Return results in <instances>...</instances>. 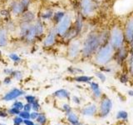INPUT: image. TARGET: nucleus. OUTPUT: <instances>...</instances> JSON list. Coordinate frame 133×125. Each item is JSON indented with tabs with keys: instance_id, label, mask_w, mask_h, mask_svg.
I'll return each mask as SVG.
<instances>
[{
	"instance_id": "obj_41",
	"label": "nucleus",
	"mask_w": 133,
	"mask_h": 125,
	"mask_svg": "<svg viewBox=\"0 0 133 125\" xmlns=\"http://www.w3.org/2000/svg\"><path fill=\"white\" fill-rule=\"evenodd\" d=\"M93 94H94V96H95L96 98H100L102 96V91H101V89H98L97 90L93 91Z\"/></svg>"
},
{
	"instance_id": "obj_23",
	"label": "nucleus",
	"mask_w": 133,
	"mask_h": 125,
	"mask_svg": "<svg viewBox=\"0 0 133 125\" xmlns=\"http://www.w3.org/2000/svg\"><path fill=\"white\" fill-rule=\"evenodd\" d=\"M4 26H5V28L8 29V32H14L17 29V27H18L16 25L14 21H12L11 18L5 21V25H4Z\"/></svg>"
},
{
	"instance_id": "obj_19",
	"label": "nucleus",
	"mask_w": 133,
	"mask_h": 125,
	"mask_svg": "<svg viewBox=\"0 0 133 125\" xmlns=\"http://www.w3.org/2000/svg\"><path fill=\"white\" fill-rule=\"evenodd\" d=\"M66 12L64 10H57L55 11L53 14V17L52 18V22L53 23L54 26H56L58 23H59L63 19V18L66 16Z\"/></svg>"
},
{
	"instance_id": "obj_44",
	"label": "nucleus",
	"mask_w": 133,
	"mask_h": 125,
	"mask_svg": "<svg viewBox=\"0 0 133 125\" xmlns=\"http://www.w3.org/2000/svg\"><path fill=\"white\" fill-rule=\"evenodd\" d=\"M38 114H37V112H33L32 113V114H30V118H32V119H37V117H38Z\"/></svg>"
},
{
	"instance_id": "obj_34",
	"label": "nucleus",
	"mask_w": 133,
	"mask_h": 125,
	"mask_svg": "<svg viewBox=\"0 0 133 125\" xmlns=\"http://www.w3.org/2000/svg\"><path fill=\"white\" fill-rule=\"evenodd\" d=\"M68 70L69 71V72L71 73H72V74H76V73H82V71L81 69H79V68H73V67H70V68H68Z\"/></svg>"
},
{
	"instance_id": "obj_39",
	"label": "nucleus",
	"mask_w": 133,
	"mask_h": 125,
	"mask_svg": "<svg viewBox=\"0 0 133 125\" xmlns=\"http://www.w3.org/2000/svg\"><path fill=\"white\" fill-rule=\"evenodd\" d=\"M129 80V78L127 77V74H122L121 75V77H120V81L122 82V83H127Z\"/></svg>"
},
{
	"instance_id": "obj_14",
	"label": "nucleus",
	"mask_w": 133,
	"mask_h": 125,
	"mask_svg": "<svg viewBox=\"0 0 133 125\" xmlns=\"http://www.w3.org/2000/svg\"><path fill=\"white\" fill-rule=\"evenodd\" d=\"M8 33L9 32L5 26H0V48H5L8 44Z\"/></svg>"
},
{
	"instance_id": "obj_42",
	"label": "nucleus",
	"mask_w": 133,
	"mask_h": 125,
	"mask_svg": "<svg viewBox=\"0 0 133 125\" xmlns=\"http://www.w3.org/2000/svg\"><path fill=\"white\" fill-rule=\"evenodd\" d=\"M19 113H20L19 109H18V108H16L14 107L9 110V114H19Z\"/></svg>"
},
{
	"instance_id": "obj_56",
	"label": "nucleus",
	"mask_w": 133,
	"mask_h": 125,
	"mask_svg": "<svg viewBox=\"0 0 133 125\" xmlns=\"http://www.w3.org/2000/svg\"><path fill=\"white\" fill-rule=\"evenodd\" d=\"M0 125H5V124H0Z\"/></svg>"
},
{
	"instance_id": "obj_16",
	"label": "nucleus",
	"mask_w": 133,
	"mask_h": 125,
	"mask_svg": "<svg viewBox=\"0 0 133 125\" xmlns=\"http://www.w3.org/2000/svg\"><path fill=\"white\" fill-rule=\"evenodd\" d=\"M73 26L75 28V29L77 30L78 35L81 34V33L82 32L83 28H84V21H83V17L82 16V14L79 12V14L75 18V22L73 23Z\"/></svg>"
},
{
	"instance_id": "obj_54",
	"label": "nucleus",
	"mask_w": 133,
	"mask_h": 125,
	"mask_svg": "<svg viewBox=\"0 0 133 125\" xmlns=\"http://www.w3.org/2000/svg\"><path fill=\"white\" fill-rule=\"evenodd\" d=\"M2 56V53H1V51H0V57Z\"/></svg>"
},
{
	"instance_id": "obj_12",
	"label": "nucleus",
	"mask_w": 133,
	"mask_h": 125,
	"mask_svg": "<svg viewBox=\"0 0 133 125\" xmlns=\"http://www.w3.org/2000/svg\"><path fill=\"white\" fill-rule=\"evenodd\" d=\"M9 11L14 16L19 17L25 12V9L19 0H12L9 4Z\"/></svg>"
},
{
	"instance_id": "obj_55",
	"label": "nucleus",
	"mask_w": 133,
	"mask_h": 125,
	"mask_svg": "<svg viewBox=\"0 0 133 125\" xmlns=\"http://www.w3.org/2000/svg\"><path fill=\"white\" fill-rule=\"evenodd\" d=\"M7 1H10V0H7ZM11 1H12V0H11Z\"/></svg>"
},
{
	"instance_id": "obj_45",
	"label": "nucleus",
	"mask_w": 133,
	"mask_h": 125,
	"mask_svg": "<svg viewBox=\"0 0 133 125\" xmlns=\"http://www.w3.org/2000/svg\"><path fill=\"white\" fill-rule=\"evenodd\" d=\"M23 108H24V110H25V111H28V112H29V111H30L31 108H32V105H31V103H27L26 105H24Z\"/></svg>"
},
{
	"instance_id": "obj_30",
	"label": "nucleus",
	"mask_w": 133,
	"mask_h": 125,
	"mask_svg": "<svg viewBox=\"0 0 133 125\" xmlns=\"http://www.w3.org/2000/svg\"><path fill=\"white\" fill-rule=\"evenodd\" d=\"M19 1H20L21 4L23 5V7L24 8L25 11H27V10H28L29 7L31 6L32 0H19Z\"/></svg>"
},
{
	"instance_id": "obj_7",
	"label": "nucleus",
	"mask_w": 133,
	"mask_h": 125,
	"mask_svg": "<svg viewBox=\"0 0 133 125\" xmlns=\"http://www.w3.org/2000/svg\"><path fill=\"white\" fill-rule=\"evenodd\" d=\"M123 33L126 43L130 45L133 39V15H131L124 23Z\"/></svg>"
},
{
	"instance_id": "obj_24",
	"label": "nucleus",
	"mask_w": 133,
	"mask_h": 125,
	"mask_svg": "<svg viewBox=\"0 0 133 125\" xmlns=\"http://www.w3.org/2000/svg\"><path fill=\"white\" fill-rule=\"evenodd\" d=\"M68 121L72 123V125H79V119H78V117L73 114V113L70 112L69 114H68Z\"/></svg>"
},
{
	"instance_id": "obj_38",
	"label": "nucleus",
	"mask_w": 133,
	"mask_h": 125,
	"mask_svg": "<svg viewBox=\"0 0 133 125\" xmlns=\"http://www.w3.org/2000/svg\"><path fill=\"white\" fill-rule=\"evenodd\" d=\"M26 100L28 101V103H33L36 101V98L34 96H32V95H27L26 96Z\"/></svg>"
},
{
	"instance_id": "obj_5",
	"label": "nucleus",
	"mask_w": 133,
	"mask_h": 125,
	"mask_svg": "<svg viewBox=\"0 0 133 125\" xmlns=\"http://www.w3.org/2000/svg\"><path fill=\"white\" fill-rule=\"evenodd\" d=\"M72 26V16L71 14H66L61 22L56 25V30L58 37L63 38L66 33Z\"/></svg>"
},
{
	"instance_id": "obj_43",
	"label": "nucleus",
	"mask_w": 133,
	"mask_h": 125,
	"mask_svg": "<svg viewBox=\"0 0 133 125\" xmlns=\"http://www.w3.org/2000/svg\"><path fill=\"white\" fill-rule=\"evenodd\" d=\"M39 104H38V102H37V100H36V101L34 102V103H32V108H33V109H34V111H37V110H38L39 109Z\"/></svg>"
},
{
	"instance_id": "obj_36",
	"label": "nucleus",
	"mask_w": 133,
	"mask_h": 125,
	"mask_svg": "<svg viewBox=\"0 0 133 125\" xmlns=\"http://www.w3.org/2000/svg\"><path fill=\"white\" fill-rule=\"evenodd\" d=\"M12 107H14L16 108H18V109H23L24 105L23 104V103H21L19 101H16L14 104H12Z\"/></svg>"
},
{
	"instance_id": "obj_10",
	"label": "nucleus",
	"mask_w": 133,
	"mask_h": 125,
	"mask_svg": "<svg viewBox=\"0 0 133 125\" xmlns=\"http://www.w3.org/2000/svg\"><path fill=\"white\" fill-rule=\"evenodd\" d=\"M112 108V101L107 97H104L100 103V115L102 118H106L108 114H110V112Z\"/></svg>"
},
{
	"instance_id": "obj_3",
	"label": "nucleus",
	"mask_w": 133,
	"mask_h": 125,
	"mask_svg": "<svg viewBox=\"0 0 133 125\" xmlns=\"http://www.w3.org/2000/svg\"><path fill=\"white\" fill-rule=\"evenodd\" d=\"M108 43L113 47L115 51L126 44L123 28L120 25L116 24L109 30V40H108Z\"/></svg>"
},
{
	"instance_id": "obj_6",
	"label": "nucleus",
	"mask_w": 133,
	"mask_h": 125,
	"mask_svg": "<svg viewBox=\"0 0 133 125\" xmlns=\"http://www.w3.org/2000/svg\"><path fill=\"white\" fill-rule=\"evenodd\" d=\"M82 53V41L76 39L71 41L68 47V57L71 60H75L81 55Z\"/></svg>"
},
{
	"instance_id": "obj_49",
	"label": "nucleus",
	"mask_w": 133,
	"mask_h": 125,
	"mask_svg": "<svg viewBox=\"0 0 133 125\" xmlns=\"http://www.w3.org/2000/svg\"><path fill=\"white\" fill-rule=\"evenodd\" d=\"M23 123L26 124V125H34V123H33L32 121L30 120H28V119H26V120H24L23 121Z\"/></svg>"
},
{
	"instance_id": "obj_17",
	"label": "nucleus",
	"mask_w": 133,
	"mask_h": 125,
	"mask_svg": "<svg viewBox=\"0 0 133 125\" xmlns=\"http://www.w3.org/2000/svg\"><path fill=\"white\" fill-rule=\"evenodd\" d=\"M54 11L52 8H45L40 12L39 14V18L43 21V22H47V21H52V18L53 17Z\"/></svg>"
},
{
	"instance_id": "obj_11",
	"label": "nucleus",
	"mask_w": 133,
	"mask_h": 125,
	"mask_svg": "<svg viewBox=\"0 0 133 125\" xmlns=\"http://www.w3.org/2000/svg\"><path fill=\"white\" fill-rule=\"evenodd\" d=\"M38 35H37V33L36 32V29H35V27L33 23L30 24V26H29L28 31L26 32L24 35V38L23 39V40L27 44H32L34 43L37 39H38Z\"/></svg>"
},
{
	"instance_id": "obj_32",
	"label": "nucleus",
	"mask_w": 133,
	"mask_h": 125,
	"mask_svg": "<svg viewBox=\"0 0 133 125\" xmlns=\"http://www.w3.org/2000/svg\"><path fill=\"white\" fill-rule=\"evenodd\" d=\"M96 77L99 78V80H101L102 82H105L106 81V75L104 74L102 72H97L95 73Z\"/></svg>"
},
{
	"instance_id": "obj_47",
	"label": "nucleus",
	"mask_w": 133,
	"mask_h": 125,
	"mask_svg": "<svg viewBox=\"0 0 133 125\" xmlns=\"http://www.w3.org/2000/svg\"><path fill=\"white\" fill-rule=\"evenodd\" d=\"M12 72H14V70H12V68H6V69H4V73H6L8 75H12Z\"/></svg>"
},
{
	"instance_id": "obj_4",
	"label": "nucleus",
	"mask_w": 133,
	"mask_h": 125,
	"mask_svg": "<svg viewBox=\"0 0 133 125\" xmlns=\"http://www.w3.org/2000/svg\"><path fill=\"white\" fill-rule=\"evenodd\" d=\"M79 10L83 18H90L97 12L99 4L97 0H79Z\"/></svg>"
},
{
	"instance_id": "obj_25",
	"label": "nucleus",
	"mask_w": 133,
	"mask_h": 125,
	"mask_svg": "<svg viewBox=\"0 0 133 125\" xmlns=\"http://www.w3.org/2000/svg\"><path fill=\"white\" fill-rule=\"evenodd\" d=\"M92 79V77L86 76V75H82V76H78L75 78V81L79 83H90Z\"/></svg>"
},
{
	"instance_id": "obj_2",
	"label": "nucleus",
	"mask_w": 133,
	"mask_h": 125,
	"mask_svg": "<svg viewBox=\"0 0 133 125\" xmlns=\"http://www.w3.org/2000/svg\"><path fill=\"white\" fill-rule=\"evenodd\" d=\"M114 54L115 49L109 43L103 44L93 55L95 64L102 67L106 66L114 58Z\"/></svg>"
},
{
	"instance_id": "obj_53",
	"label": "nucleus",
	"mask_w": 133,
	"mask_h": 125,
	"mask_svg": "<svg viewBox=\"0 0 133 125\" xmlns=\"http://www.w3.org/2000/svg\"><path fill=\"white\" fill-rule=\"evenodd\" d=\"M2 18H1V16H0V25H1V22H2Z\"/></svg>"
},
{
	"instance_id": "obj_22",
	"label": "nucleus",
	"mask_w": 133,
	"mask_h": 125,
	"mask_svg": "<svg viewBox=\"0 0 133 125\" xmlns=\"http://www.w3.org/2000/svg\"><path fill=\"white\" fill-rule=\"evenodd\" d=\"M53 95L59 98H68L70 93H69V92L66 91V89H59L56 91L55 93H53Z\"/></svg>"
},
{
	"instance_id": "obj_13",
	"label": "nucleus",
	"mask_w": 133,
	"mask_h": 125,
	"mask_svg": "<svg viewBox=\"0 0 133 125\" xmlns=\"http://www.w3.org/2000/svg\"><path fill=\"white\" fill-rule=\"evenodd\" d=\"M19 23H33L34 21L37 19L36 15L34 14V12H32V10H27L25 11L22 15H20L19 17Z\"/></svg>"
},
{
	"instance_id": "obj_27",
	"label": "nucleus",
	"mask_w": 133,
	"mask_h": 125,
	"mask_svg": "<svg viewBox=\"0 0 133 125\" xmlns=\"http://www.w3.org/2000/svg\"><path fill=\"white\" fill-rule=\"evenodd\" d=\"M8 58H9L14 63H15V64H19V63L22 61V58H21L16 53H9V54H8Z\"/></svg>"
},
{
	"instance_id": "obj_52",
	"label": "nucleus",
	"mask_w": 133,
	"mask_h": 125,
	"mask_svg": "<svg viewBox=\"0 0 133 125\" xmlns=\"http://www.w3.org/2000/svg\"><path fill=\"white\" fill-rule=\"evenodd\" d=\"M128 93H129V95H130V96H133V91H131V90L128 91Z\"/></svg>"
},
{
	"instance_id": "obj_40",
	"label": "nucleus",
	"mask_w": 133,
	"mask_h": 125,
	"mask_svg": "<svg viewBox=\"0 0 133 125\" xmlns=\"http://www.w3.org/2000/svg\"><path fill=\"white\" fill-rule=\"evenodd\" d=\"M23 122V120L22 118H21V117H18V118H15L14 119V125H20Z\"/></svg>"
},
{
	"instance_id": "obj_20",
	"label": "nucleus",
	"mask_w": 133,
	"mask_h": 125,
	"mask_svg": "<svg viewBox=\"0 0 133 125\" xmlns=\"http://www.w3.org/2000/svg\"><path fill=\"white\" fill-rule=\"evenodd\" d=\"M33 25H34L35 29H36V32L37 33L38 37H42L45 33V26H44V23H43V21H42L39 18H37L34 23H33Z\"/></svg>"
},
{
	"instance_id": "obj_31",
	"label": "nucleus",
	"mask_w": 133,
	"mask_h": 125,
	"mask_svg": "<svg viewBox=\"0 0 133 125\" xmlns=\"http://www.w3.org/2000/svg\"><path fill=\"white\" fill-rule=\"evenodd\" d=\"M12 76L14 77L16 80H21L23 78V73L18 70H15V71L14 70V72L12 73Z\"/></svg>"
},
{
	"instance_id": "obj_1",
	"label": "nucleus",
	"mask_w": 133,
	"mask_h": 125,
	"mask_svg": "<svg viewBox=\"0 0 133 125\" xmlns=\"http://www.w3.org/2000/svg\"><path fill=\"white\" fill-rule=\"evenodd\" d=\"M108 40H109L108 30L102 32L91 31L89 33H87L84 40L82 42L81 55L84 58L92 57L101 46L108 43Z\"/></svg>"
},
{
	"instance_id": "obj_15",
	"label": "nucleus",
	"mask_w": 133,
	"mask_h": 125,
	"mask_svg": "<svg viewBox=\"0 0 133 125\" xmlns=\"http://www.w3.org/2000/svg\"><path fill=\"white\" fill-rule=\"evenodd\" d=\"M23 94V92L22 90H20L18 89H14L5 94V96L3 97V100L4 101H11L12 99H15L17 98L20 97V96Z\"/></svg>"
},
{
	"instance_id": "obj_48",
	"label": "nucleus",
	"mask_w": 133,
	"mask_h": 125,
	"mask_svg": "<svg viewBox=\"0 0 133 125\" xmlns=\"http://www.w3.org/2000/svg\"><path fill=\"white\" fill-rule=\"evenodd\" d=\"M11 82H12V81H11V78H10V77H7V78L3 80V83H5V84H10Z\"/></svg>"
},
{
	"instance_id": "obj_18",
	"label": "nucleus",
	"mask_w": 133,
	"mask_h": 125,
	"mask_svg": "<svg viewBox=\"0 0 133 125\" xmlns=\"http://www.w3.org/2000/svg\"><path fill=\"white\" fill-rule=\"evenodd\" d=\"M78 36L79 35H78L77 30L75 29L74 26L72 25V26L69 28V30L66 33V34L64 35V37L62 38V39H63L66 42H68V43H70L71 41L76 39Z\"/></svg>"
},
{
	"instance_id": "obj_50",
	"label": "nucleus",
	"mask_w": 133,
	"mask_h": 125,
	"mask_svg": "<svg viewBox=\"0 0 133 125\" xmlns=\"http://www.w3.org/2000/svg\"><path fill=\"white\" fill-rule=\"evenodd\" d=\"M73 101L76 103H78V104L80 103V100H79V98H77V97H75V96L73 97Z\"/></svg>"
},
{
	"instance_id": "obj_35",
	"label": "nucleus",
	"mask_w": 133,
	"mask_h": 125,
	"mask_svg": "<svg viewBox=\"0 0 133 125\" xmlns=\"http://www.w3.org/2000/svg\"><path fill=\"white\" fill-rule=\"evenodd\" d=\"M37 122H38L39 123L43 124L46 122V117H45L44 114H40V115H38V117H37Z\"/></svg>"
},
{
	"instance_id": "obj_29",
	"label": "nucleus",
	"mask_w": 133,
	"mask_h": 125,
	"mask_svg": "<svg viewBox=\"0 0 133 125\" xmlns=\"http://www.w3.org/2000/svg\"><path fill=\"white\" fill-rule=\"evenodd\" d=\"M116 118L117 119H122V120H127L128 118V114L127 112L124 110H121L117 113L116 114Z\"/></svg>"
},
{
	"instance_id": "obj_51",
	"label": "nucleus",
	"mask_w": 133,
	"mask_h": 125,
	"mask_svg": "<svg viewBox=\"0 0 133 125\" xmlns=\"http://www.w3.org/2000/svg\"><path fill=\"white\" fill-rule=\"evenodd\" d=\"M7 116V114H5L4 112L1 111L0 110V117H3V118H5V117Z\"/></svg>"
},
{
	"instance_id": "obj_28",
	"label": "nucleus",
	"mask_w": 133,
	"mask_h": 125,
	"mask_svg": "<svg viewBox=\"0 0 133 125\" xmlns=\"http://www.w3.org/2000/svg\"><path fill=\"white\" fill-rule=\"evenodd\" d=\"M10 14L11 12L8 9H2L0 10V16H1L2 19H4L5 21L10 19Z\"/></svg>"
},
{
	"instance_id": "obj_8",
	"label": "nucleus",
	"mask_w": 133,
	"mask_h": 125,
	"mask_svg": "<svg viewBox=\"0 0 133 125\" xmlns=\"http://www.w3.org/2000/svg\"><path fill=\"white\" fill-rule=\"evenodd\" d=\"M57 33L56 30V27L53 25V27L49 29V31L46 34L44 39L43 41V46L45 48H51L57 42Z\"/></svg>"
},
{
	"instance_id": "obj_21",
	"label": "nucleus",
	"mask_w": 133,
	"mask_h": 125,
	"mask_svg": "<svg viewBox=\"0 0 133 125\" xmlns=\"http://www.w3.org/2000/svg\"><path fill=\"white\" fill-rule=\"evenodd\" d=\"M97 108L96 105H90L88 107H86L83 108L82 111V114L85 116H93L97 113Z\"/></svg>"
},
{
	"instance_id": "obj_46",
	"label": "nucleus",
	"mask_w": 133,
	"mask_h": 125,
	"mask_svg": "<svg viewBox=\"0 0 133 125\" xmlns=\"http://www.w3.org/2000/svg\"><path fill=\"white\" fill-rule=\"evenodd\" d=\"M63 109L66 112V114H69V113L71 112V108H70L69 105H68V104H64Z\"/></svg>"
},
{
	"instance_id": "obj_26",
	"label": "nucleus",
	"mask_w": 133,
	"mask_h": 125,
	"mask_svg": "<svg viewBox=\"0 0 133 125\" xmlns=\"http://www.w3.org/2000/svg\"><path fill=\"white\" fill-rule=\"evenodd\" d=\"M128 68L129 73L133 76V52H130L128 57Z\"/></svg>"
},
{
	"instance_id": "obj_9",
	"label": "nucleus",
	"mask_w": 133,
	"mask_h": 125,
	"mask_svg": "<svg viewBox=\"0 0 133 125\" xmlns=\"http://www.w3.org/2000/svg\"><path fill=\"white\" fill-rule=\"evenodd\" d=\"M129 54H130V50H129L127 46L125 44L122 47H121L120 48L116 50L114 54V58L117 64H123L125 60H127L128 58Z\"/></svg>"
},
{
	"instance_id": "obj_33",
	"label": "nucleus",
	"mask_w": 133,
	"mask_h": 125,
	"mask_svg": "<svg viewBox=\"0 0 133 125\" xmlns=\"http://www.w3.org/2000/svg\"><path fill=\"white\" fill-rule=\"evenodd\" d=\"M19 115L22 118H24V119H29L30 118V114L28 112V111H23V112H20L19 113Z\"/></svg>"
},
{
	"instance_id": "obj_37",
	"label": "nucleus",
	"mask_w": 133,
	"mask_h": 125,
	"mask_svg": "<svg viewBox=\"0 0 133 125\" xmlns=\"http://www.w3.org/2000/svg\"><path fill=\"white\" fill-rule=\"evenodd\" d=\"M90 87H91V90H92V92L95 91V90H97V89H100L99 84H98L97 83H96V82H90Z\"/></svg>"
}]
</instances>
